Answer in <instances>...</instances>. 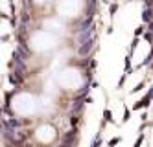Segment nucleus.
Returning <instances> with one entry per match:
<instances>
[{"mask_svg":"<svg viewBox=\"0 0 153 147\" xmlns=\"http://www.w3.org/2000/svg\"><path fill=\"white\" fill-rule=\"evenodd\" d=\"M94 31H96V28H94V26H92V28H89V30L78 31V33H76V43L83 44V43H87V40L94 39Z\"/></svg>","mask_w":153,"mask_h":147,"instance_id":"f257e3e1","label":"nucleus"},{"mask_svg":"<svg viewBox=\"0 0 153 147\" xmlns=\"http://www.w3.org/2000/svg\"><path fill=\"white\" fill-rule=\"evenodd\" d=\"M76 142H78V127H72L61 136V143H76Z\"/></svg>","mask_w":153,"mask_h":147,"instance_id":"f03ea898","label":"nucleus"},{"mask_svg":"<svg viewBox=\"0 0 153 147\" xmlns=\"http://www.w3.org/2000/svg\"><path fill=\"white\" fill-rule=\"evenodd\" d=\"M94 50V39L87 40V43H83L78 46V53L81 55V57H87V55H90V52Z\"/></svg>","mask_w":153,"mask_h":147,"instance_id":"7ed1b4c3","label":"nucleus"},{"mask_svg":"<svg viewBox=\"0 0 153 147\" xmlns=\"http://www.w3.org/2000/svg\"><path fill=\"white\" fill-rule=\"evenodd\" d=\"M94 26V17H90V15H85L79 22H78V30H76V33L78 31H83V30H89V28H92Z\"/></svg>","mask_w":153,"mask_h":147,"instance_id":"20e7f679","label":"nucleus"},{"mask_svg":"<svg viewBox=\"0 0 153 147\" xmlns=\"http://www.w3.org/2000/svg\"><path fill=\"white\" fill-rule=\"evenodd\" d=\"M151 99H153V97H151V94L148 92V94H146V96L142 97V99H140V101H138V103H135V105H133V110H140V109H148V107H149V103H151Z\"/></svg>","mask_w":153,"mask_h":147,"instance_id":"39448f33","label":"nucleus"},{"mask_svg":"<svg viewBox=\"0 0 153 147\" xmlns=\"http://www.w3.org/2000/svg\"><path fill=\"white\" fill-rule=\"evenodd\" d=\"M151 20H153V8H144V11H142V22L149 24Z\"/></svg>","mask_w":153,"mask_h":147,"instance_id":"423d86ee","label":"nucleus"},{"mask_svg":"<svg viewBox=\"0 0 153 147\" xmlns=\"http://www.w3.org/2000/svg\"><path fill=\"white\" fill-rule=\"evenodd\" d=\"M83 107H85V101H83V99H76V103L72 105V110H70V112H72V114H79L81 110H83Z\"/></svg>","mask_w":153,"mask_h":147,"instance_id":"0eeeda50","label":"nucleus"},{"mask_svg":"<svg viewBox=\"0 0 153 147\" xmlns=\"http://www.w3.org/2000/svg\"><path fill=\"white\" fill-rule=\"evenodd\" d=\"M89 83H87V85H83L79 90H78V94H76V99H85V97H87V94H89Z\"/></svg>","mask_w":153,"mask_h":147,"instance_id":"6e6552de","label":"nucleus"},{"mask_svg":"<svg viewBox=\"0 0 153 147\" xmlns=\"http://www.w3.org/2000/svg\"><path fill=\"white\" fill-rule=\"evenodd\" d=\"M6 123H8L9 125V127H13V129H20V127H22V120H17V118H9V120H4Z\"/></svg>","mask_w":153,"mask_h":147,"instance_id":"1a4fd4ad","label":"nucleus"},{"mask_svg":"<svg viewBox=\"0 0 153 147\" xmlns=\"http://www.w3.org/2000/svg\"><path fill=\"white\" fill-rule=\"evenodd\" d=\"M8 79H9L11 85H15V87H20V85H22V77H20V75H15V72L9 74V75H8Z\"/></svg>","mask_w":153,"mask_h":147,"instance_id":"9d476101","label":"nucleus"},{"mask_svg":"<svg viewBox=\"0 0 153 147\" xmlns=\"http://www.w3.org/2000/svg\"><path fill=\"white\" fill-rule=\"evenodd\" d=\"M103 121H107V123H111V121H113V112H111L109 109H105V110H103Z\"/></svg>","mask_w":153,"mask_h":147,"instance_id":"9b49d317","label":"nucleus"},{"mask_svg":"<svg viewBox=\"0 0 153 147\" xmlns=\"http://www.w3.org/2000/svg\"><path fill=\"white\" fill-rule=\"evenodd\" d=\"M144 39H146V43H149V44H153V31H149V30H146V33H144Z\"/></svg>","mask_w":153,"mask_h":147,"instance_id":"f8f14e48","label":"nucleus"},{"mask_svg":"<svg viewBox=\"0 0 153 147\" xmlns=\"http://www.w3.org/2000/svg\"><path fill=\"white\" fill-rule=\"evenodd\" d=\"M124 68H126V74H131V53L126 57V65H124Z\"/></svg>","mask_w":153,"mask_h":147,"instance_id":"ddd939ff","label":"nucleus"},{"mask_svg":"<svg viewBox=\"0 0 153 147\" xmlns=\"http://www.w3.org/2000/svg\"><path fill=\"white\" fill-rule=\"evenodd\" d=\"M70 123H72V127H78V123H79V114H72V116H70Z\"/></svg>","mask_w":153,"mask_h":147,"instance_id":"4468645a","label":"nucleus"},{"mask_svg":"<svg viewBox=\"0 0 153 147\" xmlns=\"http://www.w3.org/2000/svg\"><path fill=\"white\" fill-rule=\"evenodd\" d=\"M129 118H131V110L126 107V109H124V118H122V121H124V123H126V121H129Z\"/></svg>","mask_w":153,"mask_h":147,"instance_id":"2eb2a0df","label":"nucleus"},{"mask_svg":"<svg viewBox=\"0 0 153 147\" xmlns=\"http://www.w3.org/2000/svg\"><path fill=\"white\" fill-rule=\"evenodd\" d=\"M137 46H138V39L135 37V39H133V43H131V46H129V53H133V52L137 50Z\"/></svg>","mask_w":153,"mask_h":147,"instance_id":"dca6fc26","label":"nucleus"},{"mask_svg":"<svg viewBox=\"0 0 153 147\" xmlns=\"http://www.w3.org/2000/svg\"><path fill=\"white\" fill-rule=\"evenodd\" d=\"M100 145H102V136L98 134V136L94 138V142H92V145H90V147H100Z\"/></svg>","mask_w":153,"mask_h":147,"instance_id":"f3484780","label":"nucleus"},{"mask_svg":"<svg viewBox=\"0 0 153 147\" xmlns=\"http://www.w3.org/2000/svg\"><path fill=\"white\" fill-rule=\"evenodd\" d=\"M118 142H120V136H114V138H111V140H109V147H114Z\"/></svg>","mask_w":153,"mask_h":147,"instance_id":"a211bd4d","label":"nucleus"},{"mask_svg":"<svg viewBox=\"0 0 153 147\" xmlns=\"http://www.w3.org/2000/svg\"><path fill=\"white\" fill-rule=\"evenodd\" d=\"M116 9H118V4H111V6H109V13H111V15H114Z\"/></svg>","mask_w":153,"mask_h":147,"instance_id":"6ab92c4d","label":"nucleus"},{"mask_svg":"<svg viewBox=\"0 0 153 147\" xmlns=\"http://www.w3.org/2000/svg\"><path fill=\"white\" fill-rule=\"evenodd\" d=\"M142 142H144V134H140V136H138V140L135 142V145H133V147H140V145H142Z\"/></svg>","mask_w":153,"mask_h":147,"instance_id":"aec40b11","label":"nucleus"},{"mask_svg":"<svg viewBox=\"0 0 153 147\" xmlns=\"http://www.w3.org/2000/svg\"><path fill=\"white\" fill-rule=\"evenodd\" d=\"M144 85H146V81H140V83H138V85L133 88V92H138V90H142V87H144Z\"/></svg>","mask_w":153,"mask_h":147,"instance_id":"412c9836","label":"nucleus"},{"mask_svg":"<svg viewBox=\"0 0 153 147\" xmlns=\"http://www.w3.org/2000/svg\"><path fill=\"white\" fill-rule=\"evenodd\" d=\"M135 33H137V35H142V33H146V31H144V26L137 28V30H135Z\"/></svg>","mask_w":153,"mask_h":147,"instance_id":"4be33fe9","label":"nucleus"},{"mask_svg":"<svg viewBox=\"0 0 153 147\" xmlns=\"http://www.w3.org/2000/svg\"><path fill=\"white\" fill-rule=\"evenodd\" d=\"M59 147H76V143H61Z\"/></svg>","mask_w":153,"mask_h":147,"instance_id":"5701e85b","label":"nucleus"},{"mask_svg":"<svg viewBox=\"0 0 153 147\" xmlns=\"http://www.w3.org/2000/svg\"><path fill=\"white\" fill-rule=\"evenodd\" d=\"M148 30H149V31H153V20H151V22L148 24Z\"/></svg>","mask_w":153,"mask_h":147,"instance_id":"b1692460","label":"nucleus"},{"mask_svg":"<svg viewBox=\"0 0 153 147\" xmlns=\"http://www.w3.org/2000/svg\"><path fill=\"white\" fill-rule=\"evenodd\" d=\"M148 55H149V57H151V61H153V44H151V50H149V53H148Z\"/></svg>","mask_w":153,"mask_h":147,"instance_id":"393cba45","label":"nucleus"}]
</instances>
